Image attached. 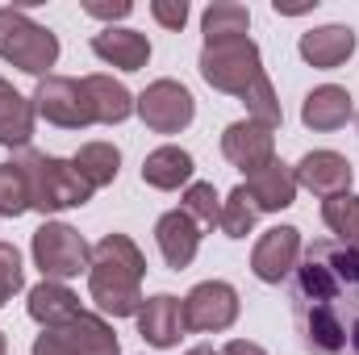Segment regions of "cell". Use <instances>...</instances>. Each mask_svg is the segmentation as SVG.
Wrapping results in <instances>:
<instances>
[{
  "label": "cell",
  "instance_id": "ac0fdd59",
  "mask_svg": "<svg viewBox=\"0 0 359 355\" xmlns=\"http://www.w3.org/2000/svg\"><path fill=\"white\" fill-rule=\"evenodd\" d=\"M301 121L318 134H330V130H343L351 121V92L339 88V84H322L305 96L301 105Z\"/></svg>",
  "mask_w": 359,
  "mask_h": 355
},
{
  "label": "cell",
  "instance_id": "8fae6325",
  "mask_svg": "<svg viewBox=\"0 0 359 355\" xmlns=\"http://www.w3.org/2000/svg\"><path fill=\"white\" fill-rule=\"evenodd\" d=\"M301 260V230L297 226H276L268 230L255 251H251V272L264 280V284H280L284 276H292V267Z\"/></svg>",
  "mask_w": 359,
  "mask_h": 355
},
{
  "label": "cell",
  "instance_id": "5bb4252c",
  "mask_svg": "<svg viewBox=\"0 0 359 355\" xmlns=\"http://www.w3.org/2000/svg\"><path fill=\"white\" fill-rule=\"evenodd\" d=\"M155 243L163 251V264L172 272H184V267L196 260V247H201V226L184 213V209H172L159 217L155 226Z\"/></svg>",
  "mask_w": 359,
  "mask_h": 355
},
{
  "label": "cell",
  "instance_id": "484cf974",
  "mask_svg": "<svg viewBox=\"0 0 359 355\" xmlns=\"http://www.w3.org/2000/svg\"><path fill=\"white\" fill-rule=\"evenodd\" d=\"M322 222L330 226V234H339V243L359 247V196L355 192H339V196L322 201Z\"/></svg>",
  "mask_w": 359,
  "mask_h": 355
},
{
  "label": "cell",
  "instance_id": "9c48e42d",
  "mask_svg": "<svg viewBox=\"0 0 359 355\" xmlns=\"http://www.w3.org/2000/svg\"><path fill=\"white\" fill-rule=\"evenodd\" d=\"M180 305H184V330H196V335H209V330L217 335V330L234 326V318H238V293L226 280L196 284Z\"/></svg>",
  "mask_w": 359,
  "mask_h": 355
},
{
  "label": "cell",
  "instance_id": "7a4b0ae2",
  "mask_svg": "<svg viewBox=\"0 0 359 355\" xmlns=\"http://www.w3.org/2000/svg\"><path fill=\"white\" fill-rule=\"evenodd\" d=\"M201 76L205 84L217 92H230L247 105L251 121L276 130L284 121L280 113V100H276V88H271L268 72L259 63V46L251 38H226V42H205L201 51Z\"/></svg>",
  "mask_w": 359,
  "mask_h": 355
},
{
  "label": "cell",
  "instance_id": "cb8c5ba5",
  "mask_svg": "<svg viewBox=\"0 0 359 355\" xmlns=\"http://www.w3.org/2000/svg\"><path fill=\"white\" fill-rule=\"evenodd\" d=\"M247 25H251V13L247 4H234V0H213L201 17V29H205V42H226V38H247Z\"/></svg>",
  "mask_w": 359,
  "mask_h": 355
},
{
  "label": "cell",
  "instance_id": "44dd1931",
  "mask_svg": "<svg viewBox=\"0 0 359 355\" xmlns=\"http://www.w3.org/2000/svg\"><path fill=\"white\" fill-rule=\"evenodd\" d=\"M34 100L0 80V147H25L34 138Z\"/></svg>",
  "mask_w": 359,
  "mask_h": 355
},
{
  "label": "cell",
  "instance_id": "d590c367",
  "mask_svg": "<svg viewBox=\"0 0 359 355\" xmlns=\"http://www.w3.org/2000/svg\"><path fill=\"white\" fill-rule=\"evenodd\" d=\"M0 355H8V343H4V335H0Z\"/></svg>",
  "mask_w": 359,
  "mask_h": 355
},
{
  "label": "cell",
  "instance_id": "83f0119b",
  "mask_svg": "<svg viewBox=\"0 0 359 355\" xmlns=\"http://www.w3.org/2000/svg\"><path fill=\"white\" fill-rule=\"evenodd\" d=\"M196 226H217L222 222V196H217V188L213 184H205V180H196V184H188L184 188V205H180Z\"/></svg>",
  "mask_w": 359,
  "mask_h": 355
},
{
  "label": "cell",
  "instance_id": "f546056e",
  "mask_svg": "<svg viewBox=\"0 0 359 355\" xmlns=\"http://www.w3.org/2000/svg\"><path fill=\"white\" fill-rule=\"evenodd\" d=\"M21 255H17V247L13 243H0V309L8 305V297L13 293H21Z\"/></svg>",
  "mask_w": 359,
  "mask_h": 355
},
{
  "label": "cell",
  "instance_id": "d6986e66",
  "mask_svg": "<svg viewBox=\"0 0 359 355\" xmlns=\"http://www.w3.org/2000/svg\"><path fill=\"white\" fill-rule=\"evenodd\" d=\"M80 314V297L59 284V280H42L29 288V318L42 326V330H55V326H67L72 318Z\"/></svg>",
  "mask_w": 359,
  "mask_h": 355
},
{
  "label": "cell",
  "instance_id": "52a82bcc",
  "mask_svg": "<svg viewBox=\"0 0 359 355\" xmlns=\"http://www.w3.org/2000/svg\"><path fill=\"white\" fill-rule=\"evenodd\" d=\"M29 100H34L38 117H46L50 126H63V130H84V126L96 121L84 80H72V76H46V80H38V88H34Z\"/></svg>",
  "mask_w": 359,
  "mask_h": 355
},
{
  "label": "cell",
  "instance_id": "4dcf8cb0",
  "mask_svg": "<svg viewBox=\"0 0 359 355\" xmlns=\"http://www.w3.org/2000/svg\"><path fill=\"white\" fill-rule=\"evenodd\" d=\"M151 13L163 29H184L188 21V0H151Z\"/></svg>",
  "mask_w": 359,
  "mask_h": 355
},
{
  "label": "cell",
  "instance_id": "e575fe53",
  "mask_svg": "<svg viewBox=\"0 0 359 355\" xmlns=\"http://www.w3.org/2000/svg\"><path fill=\"white\" fill-rule=\"evenodd\" d=\"M184 355H222V351H213V347H192V351H184Z\"/></svg>",
  "mask_w": 359,
  "mask_h": 355
},
{
  "label": "cell",
  "instance_id": "ffe728a7",
  "mask_svg": "<svg viewBox=\"0 0 359 355\" xmlns=\"http://www.w3.org/2000/svg\"><path fill=\"white\" fill-rule=\"evenodd\" d=\"M55 330H63V339L72 343L76 355H121L113 326H109L104 318H96V314H84V309H80L67 326H55Z\"/></svg>",
  "mask_w": 359,
  "mask_h": 355
},
{
  "label": "cell",
  "instance_id": "2e32d148",
  "mask_svg": "<svg viewBox=\"0 0 359 355\" xmlns=\"http://www.w3.org/2000/svg\"><path fill=\"white\" fill-rule=\"evenodd\" d=\"M243 188L251 192V201H255L259 213H280V209H288V205L297 201V176H292V168L280 163V159H271L259 172H251Z\"/></svg>",
  "mask_w": 359,
  "mask_h": 355
},
{
  "label": "cell",
  "instance_id": "30bf717a",
  "mask_svg": "<svg viewBox=\"0 0 359 355\" xmlns=\"http://www.w3.org/2000/svg\"><path fill=\"white\" fill-rule=\"evenodd\" d=\"M222 155L234 163V168H243L247 176L251 172H259L264 163L276 159V134H271L268 126H259V121H234V126H226V134H222Z\"/></svg>",
  "mask_w": 359,
  "mask_h": 355
},
{
  "label": "cell",
  "instance_id": "4fadbf2b",
  "mask_svg": "<svg viewBox=\"0 0 359 355\" xmlns=\"http://www.w3.org/2000/svg\"><path fill=\"white\" fill-rule=\"evenodd\" d=\"M138 335L151 347H159V351L176 347L180 335H184V305L172 293H159V297L142 301V309H138Z\"/></svg>",
  "mask_w": 359,
  "mask_h": 355
},
{
  "label": "cell",
  "instance_id": "5b68a950",
  "mask_svg": "<svg viewBox=\"0 0 359 355\" xmlns=\"http://www.w3.org/2000/svg\"><path fill=\"white\" fill-rule=\"evenodd\" d=\"M0 59L21 67L25 76H50L55 59H59V38L29 21L21 8H0Z\"/></svg>",
  "mask_w": 359,
  "mask_h": 355
},
{
  "label": "cell",
  "instance_id": "1f68e13d",
  "mask_svg": "<svg viewBox=\"0 0 359 355\" xmlns=\"http://www.w3.org/2000/svg\"><path fill=\"white\" fill-rule=\"evenodd\" d=\"M130 0H84V13L88 17H100V21H121V17H130Z\"/></svg>",
  "mask_w": 359,
  "mask_h": 355
},
{
  "label": "cell",
  "instance_id": "9a60e30c",
  "mask_svg": "<svg viewBox=\"0 0 359 355\" xmlns=\"http://www.w3.org/2000/svg\"><path fill=\"white\" fill-rule=\"evenodd\" d=\"M351 55H355V29H351V25H322V29L301 34V59H305L309 67L334 72V67H343Z\"/></svg>",
  "mask_w": 359,
  "mask_h": 355
},
{
  "label": "cell",
  "instance_id": "f1b7e54d",
  "mask_svg": "<svg viewBox=\"0 0 359 355\" xmlns=\"http://www.w3.org/2000/svg\"><path fill=\"white\" fill-rule=\"evenodd\" d=\"M29 209V184L17 163H0V217H21Z\"/></svg>",
  "mask_w": 359,
  "mask_h": 355
},
{
  "label": "cell",
  "instance_id": "277c9868",
  "mask_svg": "<svg viewBox=\"0 0 359 355\" xmlns=\"http://www.w3.org/2000/svg\"><path fill=\"white\" fill-rule=\"evenodd\" d=\"M25 184H29V209L38 213H63V209H76V205H88L92 188L88 180L80 176L76 159H55V155H38V151H25L21 159H13Z\"/></svg>",
  "mask_w": 359,
  "mask_h": 355
},
{
  "label": "cell",
  "instance_id": "8992f818",
  "mask_svg": "<svg viewBox=\"0 0 359 355\" xmlns=\"http://www.w3.org/2000/svg\"><path fill=\"white\" fill-rule=\"evenodd\" d=\"M34 264L42 267V280H72L92 267V251L67 222H46L34 230Z\"/></svg>",
  "mask_w": 359,
  "mask_h": 355
},
{
  "label": "cell",
  "instance_id": "3957f363",
  "mask_svg": "<svg viewBox=\"0 0 359 355\" xmlns=\"http://www.w3.org/2000/svg\"><path fill=\"white\" fill-rule=\"evenodd\" d=\"M142 276H147V260L134 247V239L104 234L92 247L88 293H92V301L100 305V314L134 318L142 309Z\"/></svg>",
  "mask_w": 359,
  "mask_h": 355
},
{
  "label": "cell",
  "instance_id": "603a6c76",
  "mask_svg": "<svg viewBox=\"0 0 359 355\" xmlns=\"http://www.w3.org/2000/svg\"><path fill=\"white\" fill-rule=\"evenodd\" d=\"M142 180L151 188H163V192H172L180 184H192V155L180 147H159L142 159Z\"/></svg>",
  "mask_w": 359,
  "mask_h": 355
},
{
  "label": "cell",
  "instance_id": "7402d4cb",
  "mask_svg": "<svg viewBox=\"0 0 359 355\" xmlns=\"http://www.w3.org/2000/svg\"><path fill=\"white\" fill-rule=\"evenodd\" d=\"M84 88H88L92 113H96L100 126H117V121H126V117L134 113V96H130V88H126L121 80H113V76H88Z\"/></svg>",
  "mask_w": 359,
  "mask_h": 355
},
{
  "label": "cell",
  "instance_id": "ba28073f",
  "mask_svg": "<svg viewBox=\"0 0 359 355\" xmlns=\"http://www.w3.org/2000/svg\"><path fill=\"white\" fill-rule=\"evenodd\" d=\"M134 113L155 130V134H180L184 126H192L196 117V100L192 92L176 80H155L151 88L134 100Z\"/></svg>",
  "mask_w": 359,
  "mask_h": 355
},
{
  "label": "cell",
  "instance_id": "d4e9b609",
  "mask_svg": "<svg viewBox=\"0 0 359 355\" xmlns=\"http://www.w3.org/2000/svg\"><path fill=\"white\" fill-rule=\"evenodd\" d=\"M76 168H80V176L88 180L92 188H104L121 172V151L113 142H84L76 151Z\"/></svg>",
  "mask_w": 359,
  "mask_h": 355
},
{
  "label": "cell",
  "instance_id": "d6a6232c",
  "mask_svg": "<svg viewBox=\"0 0 359 355\" xmlns=\"http://www.w3.org/2000/svg\"><path fill=\"white\" fill-rule=\"evenodd\" d=\"M34 355H76V351H72V343L63 339V330H42V335L34 339Z\"/></svg>",
  "mask_w": 359,
  "mask_h": 355
},
{
  "label": "cell",
  "instance_id": "836d02e7",
  "mask_svg": "<svg viewBox=\"0 0 359 355\" xmlns=\"http://www.w3.org/2000/svg\"><path fill=\"white\" fill-rule=\"evenodd\" d=\"M222 355H268V351H264L259 343H247V339H234V343H230V347H226Z\"/></svg>",
  "mask_w": 359,
  "mask_h": 355
},
{
  "label": "cell",
  "instance_id": "4316f807",
  "mask_svg": "<svg viewBox=\"0 0 359 355\" xmlns=\"http://www.w3.org/2000/svg\"><path fill=\"white\" fill-rule=\"evenodd\" d=\"M255 213H259V209H255L251 192L238 184V188L222 201V222H217V226H222L230 239H247V234H251V226H255Z\"/></svg>",
  "mask_w": 359,
  "mask_h": 355
},
{
  "label": "cell",
  "instance_id": "e0dca14e",
  "mask_svg": "<svg viewBox=\"0 0 359 355\" xmlns=\"http://www.w3.org/2000/svg\"><path fill=\"white\" fill-rule=\"evenodd\" d=\"M92 51H96V59H104V63H113L121 72H142L147 59H151L147 34H138V29H113V25L92 38Z\"/></svg>",
  "mask_w": 359,
  "mask_h": 355
},
{
  "label": "cell",
  "instance_id": "7c38bea8",
  "mask_svg": "<svg viewBox=\"0 0 359 355\" xmlns=\"http://www.w3.org/2000/svg\"><path fill=\"white\" fill-rule=\"evenodd\" d=\"M297 188H309L313 196H339V192H351V163L339 155V151H309L297 168Z\"/></svg>",
  "mask_w": 359,
  "mask_h": 355
},
{
  "label": "cell",
  "instance_id": "6da1fadb",
  "mask_svg": "<svg viewBox=\"0 0 359 355\" xmlns=\"http://www.w3.org/2000/svg\"><path fill=\"white\" fill-rule=\"evenodd\" d=\"M288 305L309 355H359V247L309 243L292 267Z\"/></svg>",
  "mask_w": 359,
  "mask_h": 355
}]
</instances>
